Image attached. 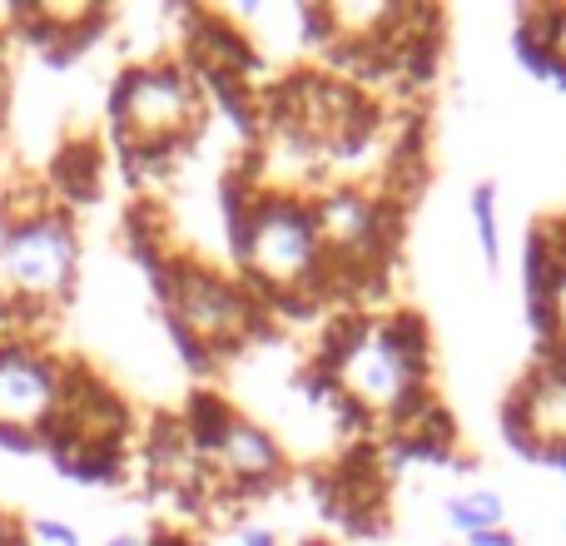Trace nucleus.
<instances>
[{
	"mask_svg": "<svg viewBox=\"0 0 566 546\" xmlns=\"http://www.w3.org/2000/svg\"><path fill=\"white\" fill-rule=\"evenodd\" d=\"M224 239L239 264V279L264 298L269 313H313L323 303L328 254L313 224L308 195L269 189L254 165H239L219 189Z\"/></svg>",
	"mask_w": 566,
	"mask_h": 546,
	"instance_id": "obj_1",
	"label": "nucleus"
},
{
	"mask_svg": "<svg viewBox=\"0 0 566 546\" xmlns=\"http://www.w3.org/2000/svg\"><path fill=\"white\" fill-rule=\"evenodd\" d=\"M109 135L119 145V159L129 175H165L179 155L199 139L209 115V95L199 75L185 65V55H149L129 60L115 75L105 99Z\"/></svg>",
	"mask_w": 566,
	"mask_h": 546,
	"instance_id": "obj_2",
	"label": "nucleus"
},
{
	"mask_svg": "<svg viewBox=\"0 0 566 546\" xmlns=\"http://www.w3.org/2000/svg\"><path fill=\"white\" fill-rule=\"evenodd\" d=\"M313 358L333 372L338 398H348L373 422V432H392L418 402L432 398V363L408 358L373 313H343L323 323Z\"/></svg>",
	"mask_w": 566,
	"mask_h": 546,
	"instance_id": "obj_3",
	"label": "nucleus"
},
{
	"mask_svg": "<svg viewBox=\"0 0 566 546\" xmlns=\"http://www.w3.org/2000/svg\"><path fill=\"white\" fill-rule=\"evenodd\" d=\"M10 224L0 234V308L45 318L70 303L80 283V224L55 199L10 195Z\"/></svg>",
	"mask_w": 566,
	"mask_h": 546,
	"instance_id": "obj_4",
	"label": "nucleus"
},
{
	"mask_svg": "<svg viewBox=\"0 0 566 546\" xmlns=\"http://www.w3.org/2000/svg\"><path fill=\"white\" fill-rule=\"evenodd\" d=\"M149 279H155L165 318L189 328L214 358H229V353H239L249 338H259L269 328L264 298L239 273H219L205 259L169 254L165 269L149 273Z\"/></svg>",
	"mask_w": 566,
	"mask_h": 546,
	"instance_id": "obj_5",
	"label": "nucleus"
},
{
	"mask_svg": "<svg viewBox=\"0 0 566 546\" xmlns=\"http://www.w3.org/2000/svg\"><path fill=\"white\" fill-rule=\"evenodd\" d=\"M65 368L70 363L30 333H0V432L40 442L65 398Z\"/></svg>",
	"mask_w": 566,
	"mask_h": 546,
	"instance_id": "obj_6",
	"label": "nucleus"
},
{
	"mask_svg": "<svg viewBox=\"0 0 566 546\" xmlns=\"http://www.w3.org/2000/svg\"><path fill=\"white\" fill-rule=\"evenodd\" d=\"M507 448L527 462H566V363H532L497 408Z\"/></svg>",
	"mask_w": 566,
	"mask_h": 546,
	"instance_id": "obj_7",
	"label": "nucleus"
},
{
	"mask_svg": "<svg viewBox=\"0 0 566 546\" xmlns=\"http://www.w3.org/2000/svg\"><path fill=\"white\" fill-rule=\"evenodd\" d=\"M205 468H209V477L219 482L224 497L244 502V497H259V492L279 487L283 472H289V452H283V442L264 428V422L239 412V418L224 428L219 448L209 452Z\"/></svg>",
	"mask_w": 566,
	"mask_h": 546,
	"instance_id": "obj_8",
	"label": "nucleus"
},
{
	"mask_svg": "<svg viewBox=\"0 0 566 546\" xmlns=\"http://www.w3.org/2000/svg\"><path fill=\"white\" fill-rule=\"evenodd\" d=\"M40 452L80 487H119L129 477V442H45Z\"/></svg>",
	"mask_w": 566,
	"mask_h": 546,
	"instance_id": "obj_9",
	"label": "nucleus"
},
{
	"mask_svg": "<svg viewBox=\"0 0 566 546\" xmlns=\"http://www.w3.org/2000/svg\"><path fill=\"white\" fill-rule=\"evenodd\" d=\"M105 189V155L95 139H70L55 159H50V199L75 214L80 204H95Z\"/></svg>",
	"mask_w": 566,
	"mask_h": 546,
	"instance_id": "obj_10",
	"label": "nucleus"
},
{
	"mask_svg": "<svg viewBox=\"0 0 566 546\" xmlns=\"http://www.w3.org/2000/svg\"><path fill=\"white\" fill-rule=\"evenodd\" d=\"M175 418H179V428H185L189 448L199 452V462H209V452L219 448V438H224V428L239 418V408H234V402H229V398H219V392L199 388V392H189V398H185V408H179Z\"/></svg>",
	"mask_w": 566,
	"mask_h": 546,
	"instance_id": "obj_11",
	"label": "nucleus"
},
{
	"mask_svg": "<svg viewBox=\"0 0 566 546\" xmlns=\"http://www.w3.org/2000/svg\"><path fill=\"white\" fill-rule=\"evenodd\" d=\"M527 323L537 333V363H566V264L552 273L547 298Z\"/></svg>",
	"mask_w": 566,
	"mask_h": 546,
	"instance_id": "obj_12",
	"label": "nucleus"
},
{
	"mask_svg": "<svg viewBox=\"0 0 566 546\" xmlns=\"http://www.w3.org/2000/svg\"><path fill=\"white\" fill-rule=\"evenodd\" d=\"M517 25L547 45V55H552V85L566 90V0H557V6H522L517 10Z\"/></svg>",
	"mask_w": 566,
	"mask_h": 546,
	"instance_id": "obj_13",
	"label": "nucleus"
},
{
	"mask_svg": "<svg viewBox=\"0 0 566 546\" xmlns=\"http://www.w3.org/2000/svg\"><path fill=\"white\" fill-rule=\"evenodd\" d=\"M448 522H452V532H462V537H478V532L507 527V502H502L492 487L458 492V497H448Z\"/></svg>",
	"mask_w": 566,
	"mask_h": 546,
	"instance_id": "obj_14",
	"label": "nucleus"
},
{
	"mask_svg": "<svg viewBox=\"0 0 566 546\" xmlns=\"http://www.w3.org/2000/svg\"><path fill=\"white\" fill-rule=\"evenodd\" d=\"M468 214H472V229H478L482 264L497 273V264H502V229H497V185H492V179H478V185H472Z\"/></svg>",
	"mask_w": 566,
	"mask_h": 546,
	"instance_id": "obj_15",
	"label": "nucleus"
},
{
	"mask_svg": "<svg viewBox=\"0 0 566 546\" xmlns=\"http://www.w3.org/2000/svg\"><path fill=\"white\" fill-rule=\"evenodd\" d=\"M30 542H40V546H80V532L70 527V522H60V517H35L30 522Z\"/></svg>",
	"mask_w": 566,
	"mask_h": 546,
	"instance_id": "obj_16",
	"label": "nucleus"
},
{
	"mask_svg": "<svg viewBox=\"0 0 566 546\" xmlns=\"http://www.w3.org/2000/svg\"><path fill=\"white\" fill-rule=\"evenodd\" d=\"M145 546H199L195 532H185V527H155L145 537Z\"/></svg>",
	"mask_w": 566,
	"mask_h": 546,
	"instance_id": "obj_17",
	"label": "nucleus"
},
{
	"mask_svg": "<svg viewBox=\"0 0 566 546\" xmlns=\"http://www.w3.org/2000/svg\"><path fill=\"white\" fill-rule=\"evenodd\" d=\"M0 546H30V527H20L6 507H0Z\"/></svg>",
	"mask_w": 566,
	"mask_h": 546,
	"instance_id": "obj_18",
	"label": "nucleus"
},
{
	"mask_svg": "<svg viewBox=\"0 0 566 546\" xmlns=\"http://www.w3.org/2000/svg\"><path fill=\"white\" fill-rule=\"evenodd\" d=\"M468 546H517L507 527H492V532H478V537H468Z\"/></svg>",
	"mask_w": 566,
	"mask_h": 546,
	"instance_id": "obj_19",
	"label": "nucleus"
},
{
	"mask_svg": "<svg viewBox=\"0 0 566 546\" xmlns=\"http://www.w3.org/2000/svg\"><path fill=\"white\" fill-rule=\"evenodd\" d=\"M239 546H279V537L269 527H239Z\"/></svg>",
	"mask_w": 566,
	"mask_h": 546,
	"instance_id": "obj_20",
	"label": "nucleus"
},
{
	"mask_svg": "<svg viewBox=\"0 0 566 546\" xmlns=\"http://www.w3.org/2000/svg\"><path fill=\"white\" fill-rule=\"evenodd\" d=\"M99 546H145V537H135V532H115V537H105Z\"/></svg>",
	"mask_w": 566,
	"mask_h": 546,
	"instance_id": "obj_21",
	"label": "nucleus"
},
{
	"mask_svg": "<svg viewBox=\"0 0 566 546\" xmlns=\"http://www.w3.org/2000/svg\"><path fill=\"white\" fill-rule=\"evenodd\" d=\"M6 119H10V99H6V85H0V139H6Z\"/></svg>",
	"mask_w": 566,
	"mask_h": 546,
	"instance_id": "obj_22",
	"label": "nucleus"
},
{
	"mask_svg": "<svg viewBox=\"0 0 566 546\" xmlns=\"http://www.w3.org/2000/svg\"><path fill=\"white\" fill-rule=\"evenodd\" d=\"M298 546H333V542H328V537H303Z\"/></svg>",
	"mask_w": 566,
	"mask_h": 546,
	"instance_id": "obj_23",
	"label": "nucleus"
},
{
	"mask_svg": "<svg viewBox=\"0 0 566 546\" xmlns=\"http://www.w3.org/2000/svg\"><path fill=\"white\" fill-rule=\"evenodd\" d=\"M557 472H562V477H566V462H557Z\"/></svg>",
	"mask_w": 566,
	"mask_h": 546,
	"instance_id": "obj_24",
	"label": "nucleus"
},
{
	"mask_svg": "<svg viewBox=\"0 0 566 546\" xmlns=\"http://www.w3.org/2000/svg\"><path fill=\"white\" fill-rule=\"evenodd\" d=\"M562 532H566V522H562Z\"/></svg>",
	"mask_w": 566,
	"mask_h": 546,
	"instance_id": "obj_25",
	"label": "nucleus"
}]
</instances>
